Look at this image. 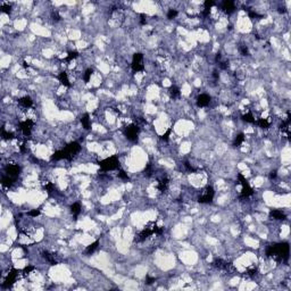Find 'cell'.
Wrapping results in <instances>:
<instances>
[{"mask_svg":"<svg viewBox=\"0 0 291 291\" xmlns=\"http://www.w3.org/2000/svg\"><path fill=\"white\" fill-rule=\"evenodd\" d=\"M143 55L141 52H136L133 55V60H132V70L133 72H142L144 71V65L142 64Z\"/></svg>","mask_w":291,"mask_h":291,"instance_id":"obj_4","label":"cell"},{"mask_svg":"<svg viewBox=\"0 0 291 291\" xmlns=\"http://www.w3.org/2000/svg\"><path fill=\"white\" fill-rule=\"evenodd\" d=\"M155 280H156L155 278L147 276V279H146V283H147V284H151V283H154V282H155Z\"/></svg>","mask_w":291,"mask_h":291,"instance_id":"obj_42","label":"cell"},{"mask_svg":"<svg viewBox=\"0 0 291 291\" xmlns=\"http://www.w3.org/2000/svg\"><path fill=\"white\" fill-rule=\"evenodd\" d=\"M257 124H258L260 128H263V129H267V128L270 126L268 121H267V119H265V118H259L258 121H257Z\"/></svg>","mask_w":291,"mask_h":291,"instance_id":"obj_29","label":"cell"},{"mask_svg":"<svg viewBox=\"0 0 291 291\" xmlns=\"http://www.w3.org/2000/svg\"><path fill=\"white\" fill-rule=\"evenodd\" d=\"M71 212H72V214L76 217L78 214L81 213V205H80L78 202H74V204L71 206Z\"/></svg>","mask_w":291,"mask_h":291,"instance_id":"obj_24","label":"cell"},{"mask_svg":"<svg viewBox=\"0 0 291 291\" xmlns=\"http://www.w3.org/2000/svg\"><path fill=\"white\" fill-rule=\"evenodd\" d=\"M2 138L5 140H12V139H14V134L10 133V132H6L5 130H2Z\"/></svg>","mask_w":291,"mask_h":291,"instance_id":"obj_33","label":"cell"},{"mask_svg":"<svg viewBox=\"0 0 291 291\" xmlns=\"http://www.w3.org/2000/svg\"><path fill=\"white\" fill-rule=\"evenodd\" d=\"M98 247H99V240H96L93 243H91L90 246H88V248H86V254L91 255L92 252H95L97 250Z\"/></svg>","mask_w":291,"mask_h":291,"instance_id":"obj_25","label":"cell"},{"mask_svg":"<svg viewBox=\"0 0 291 291\" xmlns=\"http://www.w3.org/2000/svg\"><path fill=\"white\" fill-rule=\"evenodd\" d=\"M270 216L274 220H285V215L284 213H282L281 210H278V209H273L270 212Z\"/></svg>","mask_w":291,"mask_h":291,"instance_id":"obj_16","label":"cell"},{"mask_svg":"<svg viewBox=\"0 0 291 291\" xmlns=\"http://www.w3.org/2000/svg\"><path fill=\"white\" fill-rule=\"evenodd\" d=\"M98 165L105 172H107V171H114V169L119 168V166H121L119 165V161H118V158H117L116 156H110V157L106 158L104 161L99 162Z\"/></svg>","mask_w":291,"mask_h":291,"instance_id":"obj_2","label":"cell"},{"mask_svg":"<svg viewBox=\"0 0 291 291\" xmlns=\"http://www.w3.org/2000/svg\"><path fill=\"white\" fill-rule=\"evenodd\" d=\"M242 119L247 123H255V118H254L251 113H247L245 115H242Z\"/></svg>","mask_w":291,"mask_h":291,"instance_id":"obj_27","label":"cell"},{"mask_svg":"<svg viewBox=\"0 0 291 291\" xmlns=\"http://www.w3.org/2000/svg\"><path fill=\"white\" fill-rule=\"evenodd\" d=\"M270 176H271V179H275V177H276V171H274V172H272L271 175H270Z\"/></svg>","mask_w":291,"mask_h":291,"instance_id":"obj_48","label":"cell"},{"mask_svg":"<svg viewBox=\"0 0 291 291\" xmlns=\"http://www.w3.org/2000/svg\"><path fill=\"white\" fill-rule=\"evenodd\" d=\"M243 141H245V134H243V133H240V134H238V136L235 138L233 146H234V147H239Z\"/></svg>","mask_w":291,"mask_h":291,"instance_id":"obj_26","label":"cell"},{"mask_svg":"<svg viewBox=\"0 0 291 291\" xmlns=\"http://www.w3.org/2000/svg\"><path fill=\"white\" fill-rule=\"evenodd\" d=\"M168 92H169V96L173 98V99L180 97V90H179V88L175 86V85H172V86L168 89Z\"/></svg>","mask_w":291,"mask_h":291,"instance_id":"obj_22","label":"cell"},{"mask_svg":"<svg viewBox=\"0 0 291 291\" xmlns=\"http://www.w3.org/2000/svg\"><path fill=\"white\" fill-rule=\"evenodd\" d=\"M167 187H168L167 177H164V179H162L161 181L158 182V190H159V191H162V192L166 191V190H167Z\"/></svg>","mask_w":291,"mask_h":291,"instance_id":"obj_21","label":"cell"},{"mask_svg":"<svg viewBox=\"0 0 291 291\" xmlns=\"http://www.w3.org/2000/svg\"><path fill=\"white\" fill-rule=\"evenodd\" d=\"M125 136L129 139L130 141H136L138 140V136H139V128L136 124H131L125 129Z\"/></svg>","mask_w":291,"mask_h":291,"instance_id":"obj_6","label":"cell"},{"mask_svg":"<svg viewBox=\"0 0 291 291\" xmlns=\"http://www.w3.org/2000/svg\"><path fill=\"white\" fill-rule=\"evenodd\" d=\"M240 51L242 52V55H245V56L249 55V51H248V48L247 47H241L240 48Z\"/></svg>","mask_w":291,"mask_h":291,"instance_id":"obj_41","label":"cell"},{"mask_svg":"<svg viewBox=\"0 0 291 291\" xmlns=\"http://www.w3.org/2000/svg\"><path fill=\"white\" fill-rule=\"evenodd\" d=\"M177 16V12L175 10V9H171L169 12L167 13V18L168 20H173Z\"/></svg>","mask_w":291,"mask_h":291,"instance_id":"obj_34","label":"cell"},{"mask_svg":"<svg viewBox=\"0 0 291 291\" xmlns=\"http://www.w3.org/2000/svg\"><path fill=\"white\" fill-rule=\"evenodd\" d=\"M58 80H59V82L63 84L64 86H67V88H70V86H71L70 80H68V76H67V73L62 72V73L58 75Z\"/></svg>","mask_w":291,"mask_h":291,"instance_id":"obj_15","label":"cell"},{"mask_svg":"<svg viewBox=\"0 0 291 291\" xmlns=\"http://www.w3.org/2000/svg\"><path fill=\"white\" fill-rule=\"evenodd\" d=\"M92 73H93V71H92L91 68H89V70L85 71V74H84V76H83V80L85 83H88V82L90 81V78H91V75H92Z\"/></svg>","mask_w":291,"mask_h":291,"instance_id":"obj_31","label":"cell"},{"mask_svg":"<svg viewBox=\"0 0 291 291\" xmlns=\"http://www.w3.org/2000/svg\"><path fill=\"white\" fill-rule=\"evenodd\" d=\"M14 181H15V177H13V176H7V177H4V179H2L1 184H2L4 187L9 188V187H12V185H13Z\"/></svg>","mask_w":291,"mask_h":291,"instance_id":"obj_23","label":"cell"},{"mask_svg":"<svg viewBox=\"0 0 291 291\" xmlns=\"http://www.w3.org/2000/svg\"><path fill=\"white\" fill-rule=\"evenodd\" d=\"M0 8H1V10H2L4 13L9 14V13H10V9H12V6H10L9 4H2Z\"/></svg>","mask_w":291,"mask_h":291,"instance_id":"obj_32","label":"cell"},{"mask_svg":"<svg viewBox=\"0 0 291 291\" xmlns=\"http://www.w3.org/2000/svg\"><path fill=\"white\" fill-rule=\"evenodd\" d=\"M222 8L224 9V12L227 14H231L235 9V6H234V2L231 1V0H225V1H223V4H222Z\"/></svg>","mask_w":291,"mask_h":291,"instance_id":"obj_14","label":"cell"},{"mask_svg":"<svg viewBox=\"0 0 291 291\" xmlns=\"http://www.w3.org/2000/svg\"><path fill=\"white\" fill-rule=\"evenodd\" d=\"M249 17L250 18H255V17H262V16H259L257 13H255V12H249Z\"/></svg>","mask_w":291,"mask_h":291,"instance_id":"obj_46","label":"cell"},{"mask_svg":"<svg viewBox=\"0 0 291 291\" xmlns=\"http://www.w3.org/2000/svg\"><path fill=\"white\" fill-rule=\"evenodd\" d=\"M214 78H218V74H217V72H214Z\"/></svg>","mask_w":291,"mask_h":291,"instance_id":"obj_49","label":"cell"},{"mask_svg":"<svg viewBox=\"0 0 291 291\" xmlns=\"http://www.w3.org/2000/svg\"><path fill=\"white\" fill-rule=\"evenodd\" d=\"M215 5V2H214L213 0H206L205 2H204V16H207L209 12H210V8Z\"/></svg>","mask_w":291,"mask_h":291,"instance_id":"obj_19","label":"cell"},{"mask_svg":"<svg viewBox=\"0 0 291 291\" xmlns=\"http://www.w3.org/2000/svg\"><path fill=\"white\" fill-rule=\"evenodd\" d=\"M214 196H215V191H214V188L212 185H208L206 188V191H205V194L200 196L198 198V201L200 204H210L214 199Z\"/></svg>","mask_w":291,"mask_h":291,"instance_id":"obj_5","label":"cell"},{"mask_svg":"<svg viewBox=\"0 0 291 291\" xmlns=\"http://www.w3.org/2000/svg\"><path fill=\"white\" fill-rule=\"evenodd\" d=\"M45 189L50 194V192H52V190H54V184L52 183H45Z\"/></svg>","mask_w":291,"mask_h":291,"instance_id":"obj_39","label":"cell"},{"mask_svg":"<svg viewBox=\"0 0 291 291\" xmlns=\"http://www.w3.org/2000/svg\"><path fill=\"white\" fill-rule=\"evenodd\" d=\"M184 166H185V167H187L188 169L190 171V172H196V169H194V168L192 167V166H190V164H189V163H188V162L184 163Z\"/></svg>","mask_w":291,"mask_h":291,"instance_id":"obj_45","label":"cell"},{"mask_svg":"<svg viewBox=\"0 0 291 291\" xmlns=\"http://www.w3.org/2000/svg\"><path fill=\"white\" fill-rule=\"evenodd\" d=\"M266 255L268 257H274L278 260L287 259L288 255H289V245L283 242V243H278V245L271 246L266 250Z\"/></svg>","mask_w":291,"mask_h":291,"instance_id":"obj_1","label":"cell"},{"mask_svg":"<svg viewBox=\"0 0 291 291\" xmlns=\"http://www.w3.org/2000/svg\"><path fill=\"white\" fill-rule=\"evenodd\" d=\"M52 18H54V21H59L60 20V16H59V14L57 13V12H55V13H52Z\"/></svg>","mask_w":291,"mask_h":291,"instance_id":"obj_44","label":"cell"},{"mask_svg":"<svg viewBox=\"0 0 291 291\" xmlns=\"http://www.w3.org/2000/svg\"><path fill=\"white\" fill-rule=\"evenodd\" d=\"M29 215L32 216V217H37L40 215V209H33L31 212H29Z\"/></svg>","mask_w":291,"mask_h":291,"instance_id":"obj_40","label":"cell"},{"mask_svg":"<svg viewBox=\"0 0 291 291\" xmlns=\"http://www.w3.org/2000/svg\"><path fill=\"white\" fill-rule=\"evenodd\" d=\"M78 56V51H70L68 52V55H67V57L65 58V60H66V62H71V60L76 58Z\"/></svg>","mask_w":291,"mask_h":291,"instance_id":"obj_30","label":"cell"},{"mask_svg":"<svg viewBox=\"0 0 291 291\" xmlns=\"http://www.w3.org/2000/svg\"><path fill=\"white\" fill-rule=\"evenodd\" d=\"M171 132H172V129L169 128V129L166 131V133L165 134H163L162 136V140H164V141H167L168 140V138H169V134H171Z\"/></svg>","mask_w":291,"mask_h":291,"instance_id":"obj_38","label":"cell"},{"mask_svg":"<svg viewBox=\"0 0 291 291\" xmlns=\"http://www.w3.org/2000/svg\"><path fill=\"white\" fill-rule=\"evenodd\" d=\"M20 171L21 168L18 165H8L6 167L7 174L9 175V176H13V177H15L16 175L20 174Z\"/></svg>","mask_w":291,"mask_h":291,"instance_id":"obj_13","label":"cell"},{"mask_svg":"<svg viewBox=\"0 0 291 291\" xmlns=\"http://www.w3.org/2000/svg\"><path fill=\"white\" fill-rule=\"evenodd\" d=\"M152 231H154V233H156V234H158V235H159V234H162L164 230H163V227H159V226H157L156 224H154V226H152Z\"/></svg>","mask_w":291,"mask_h":291,"instance_id":"obj_35","label":"cell"},{"mask_svg":"<svg viewBox=\"0 0 291 291\" xmlns=\"http://www.w3.org/2000/svg\"><path fill=\"white\" fill-rule=\"evenodd\" d=\"M209 103H210V97L206 93H202L197 98V105L199 107H206Z\"/></svg>","mask_w":291,"mask_h":291,"instance_id":"obj_12","label":"cell"},{"mask_svg":"<svg viewBox=\"0 0 291 291\" xmlns=\"http://www.w3.org/2000/svg\"><path fill=\"white\" fill-rule=\"evenodd\" d=\"M256 273H257V270H256V268H252V270H249L247 274H248L249 276H254V275H256Z\"/></svg>","mask_w":291,"mask_h":291,"instance_id":"obj_43","label":"cell"},{"mask_svg":"<svg viewBox=\"0 0 291 291\" xmlns=\"http://www.w3.org/2000/svg\"><path fill=\"white\" fill-rule=\"evenodd\" d=\"M64 149L68 152V155L73 158V157L81 150V146H80V143L78 142H71V143H68Z\"/></svg>","mask_w":291,"mask_h":291,"instance_id":"obj_9","label":"cell"},{"mask_svg":"<svg viewBox=\"0 0 291 291\" xmlns=\"http://www.w3.org/2000/svg\"><path fill=\"white\" fill-rule=\"evenodd\" d=\"M51 159H52V161H60V159H67V161H72L73 158L68 155V152H67L65 149H63V150H58V151H56V152L51 156Z\"/></svg>","mask_w":291,"mask_h":291,"instance_id":"obj_10","label":"cell"},{"mask_svg":"<svg viewBox=\"0 0 291 291\" xmlns=\"http://www.w3.org/2000/svg\"><path fill=\"white\" fill-rule=\"evenodd\" d=\"M238 180L241 183L242 185V190H241V198H247V197H250L252 194H254V190L249 185V183L247 181V179L243 176V175L239 173L238 174Z\"/></svg>","mask_w":291,"mask_h":291,"instance_id":"obj_3","label":"cell"},{"mask_svg":"<svg viewBox=\"0 0 291 291\" xmlns=\"http://www.w3.org/2000/svg\"><path fill=\"white\" fill-rule=\"evenodd\" d=\"M18 103H20L23 107H25V108H29V107H31L32 106V104H33V101H32V99L30 97H23V98H21L20 100H18Z\"/></svg>","mask_w":291,"mask_h":291,"instance_id":"obj_20","label":"cell"},{"mask_svg":"<svg viewBox=\"0 0 291 291\" xmlns=\"http://www.w3.org/2000/svg\"><path fill=\"white\" fill-rule=\"evenodd\" d=\"M33 125H34V122H33L32 119H26L24 122H21L20 123V130L23 132L24 136H27L31 134Z\"/></svg>","mask_w":291,"mask_h":291,"instance_id":"obj_8","label":"cell"},{"mask_svg":"<svg viewBox=\"0 0 291 291\" xmlns=\"http://www.w3.org/2000/svg\"><path fill=\"white\" fill-rule=\"evenodd\" d=\"M213 264L216 267H218V268H223V270H229V267H230V264H227L226 262H224V260H222L221 258H215L213 262Z\"/></svg>","mask_w":291,"mask_h":291,"instance_id":"obj_17","label":"cell"},{"mask_svg":"<svg viewBox=\"0 0 291 291\" xmlns=\"http://www.w3.org/2000/svg\"><path fill=\"white\" fill-rule=\"evenodd\" d=\"M151 234H154L152 227H146V229H143L142 231L136 235V240H138V241H144V240L147 239V238H149Z\"/></svg>","mask_w":291,"mask_h":291,"instance_id":"obj_11","label":"cell"},{"mask_svg":"<svg viewBox=\"0 0 291 291\" xmlns=\"http://www.w3.org/2000/svg\"><path fill=\"white\" fill-rule=\"evenodd\" d=\"M140 17H141V24L144 25V24H146V16H144V14H141Z\"/></svg>","mask_w":291,"mask_h":291,"instance_id":"obj_47","label":"cell"},{"mask_svg":"<svg viewBox=\"0 0 291 291\" xmlns=\"http://www.w3.org/2000/svg\"><path fill=\"white\" fill-rule=\"evenodd\" d=\"M17 275H18V270L12 268V271L8 273L6 280H5V282H4V287H5V288L12 287V285L15 283V281H16V279H17Z\"/></svg>","mask_w":291,"mask_h":291,"instance_id":"obj_7","label":"cell"},{"mask_svg":"<svg viewBox=\"0 0 291 291\" xmlns=\"http://www.w3.org/2000/svg\"><path fill=\"white\" fill-rule=\"evenodd\" d=\"M118 177H121V179H123V180H129L128 173H125V171H123V169H119V173H118Z\"/></svg>","mask_w":291,"mask_h":291,"instance_id":"obj_36","label":"cell"},{"mask_svg":"<svg viewBox=\"0 0 291 291\" xmlns=\"http://www.w3.org/2000/svg\"><path fill=\"white\" fill-rule=\"evenodd\" d=\"M32 271H34V266H32V265H29V266H26L25 268L23 270V273L25 274V275H27V274H30L31 272Z\"/></svg>","mask_w":291,"mask_h":291,"instance_id":"obj_37","label":"cell"},{"mask_svg":"<svg viewBox=\"0 0 291 291\" xmlns=\"http://www.w3.org/2000/svg\"><path fill=\"white\" fill-rule=\"evenodd\" d=\"M81 123H82V125H83V128L85 130L91 129V122H90V116H89V114H84L83 117L81 118Z\"/></svg>","mask_w":291,"mask_h":291,"instance_id":"obj_18","label":"cell"},{"mask_svg":"<svg viewBox=\"0 0 291 291\" xmlns=\"http://www.w3.org/2000/svg\"><path fill=\"white\" fill-rule=\"evenodd\" d=\"M43 257H45L49 263H50V265H56L57 264V262L55 260V258H54V256L52 255H50L49 252H43Z\"/></svg>","mask_w":291,"mask_h":291,"instance_id":"obj_28","label":"cell"}]
</instances>
